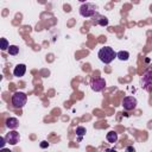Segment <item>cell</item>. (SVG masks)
I'll list each match as a JSON object with an SVG mask.
<instances>
[{
  "mask_svg": "<svg viewBox=\"0 0 152 152\" xmlns=\"http://www.w3.org/2000/svg\"><path fill=\"white\" fill-rule=\"evenodd\" d=\"M97 57L99 59L104 63V64H109L110 62H113V59L116 57V52L110 48V46H104L101 48L97 52Z\"/></svg>",
  "mask_w": 152,
  "mask_h": 152,
  "instance_id": "cell-1",
  "label": "cell"
},
{
  "mask_svg": "<svg viewBox=\"0 0 152 152\" xmlns=\"http://www.w3.org/2000/svg\"><path fill=\"white\" fill-rule=\"evenodd\" d=\"M140 84L141 88L146 91H152V66L145 70V72L140 77Z\"/></svg>",
  "mask_w": 152,
  "mask_h": 152,
  "instance_id": "cell-2",
  "label": "cell"
},
{
  "mask_svg": "<svg viewBox=\"0 0 152 152\" xmlns=\"http://www.w3.org/2000/svg\"><path fill=\"white\" fill-rule=\"evenodd\" d=\"M27 95L23 91H17L12 95V104L14 108H23L26 104Z\"/></svg>",
  "mask_w": 152,
  "mask_h": 152,
  "instance_id": "cell-3",
  "label": "cell"
},
{
  "mask_svg": "<svg viewBox=\"0 0 152 152\" xmlns=\"http://www.w3.org/2000/svg\"><path fill=\"white\" fill-rule=\"evenodd\" d=\"M96 13V6L90 2H84L80 7V14L84 18H90Z\"/></svg>",
  "mask_w": 152,
  "mask_h": 152,
  "instance_id": "cell-4",
  "label": "cell"
},
{
  "mask_svg": "<svg viewBox=\"0 0 152 152\" xmlns=\"http://www.w3.org/2000/svg\"><path fill=\"white\" fill-rule=\"evenodd\" d=\"M104 87H106V81H104V78H101V77H99V78H93L91 82H90V88H91L94 91H101V90L104 89Z\"/></svg>",
  "mask_w": 152,
  "mask_h": 152,
  "instance_id": "cell-5",
  "label": "cell"
},
{
  "mask_svg": "<svg viewBox=\"0 0 152 152\" xmlns=\"http://www.w3.org/2000/svg\"><path fill=\"white\" fill-rule=\"evenodd\" d=\"M138 102H137V99L134 96H126L124 100H122V107L124 109L126 110H132L137 107Z\"/></svg>",
  "mask_w": 152,
  "mask_h": 152,
  "instance_id": "cell-6",
  "label": "cell"
},
{
  "mask_svg": "<svg viewBox=\"0 0 152 152\" xmlns=\"http://www.w3.org/2000/svg\"><path fill=\"white\" fill-rule=\"evenodd\" d=\"M93 18V20H91V24L93 25H100V26H107L108 25V18L107 17H104V15H101V14H99L97 12L91 17Z\"/></svg>",
  "mask_w": 152,
  "mask_h": 152,
  "instance_id": "cell-7",
  "label": "cell"
},
{
  "mask_svg": "<svg viewBox=\"0 0 152 152\" xmlns=\"http://www.w3.org/2000/svg\"><path fill=\"white\" fill-rule=\"evenodd\" d=\"M5 139H6V142L10 144V145H17L20 140V135L17 131H11L10 133H7L5 135Z\"/></svg>",
  "mask_w": 152,
  "mask_h": 152,
  "instance_id": "cell-8",
  "label": "cell"
},
{
  "mask_svg": "<svg viewBox=\"0 0 152 152\" xmlns=\"http://www.w3.org/2000/svg\"><path fill=\"white\" fill-rule=\"evenodd\" d=\"M25 72H26V65L25 64H18V65H15V68L13 70V75L15 77H21L25 75Z\"/></svg>",
  "mask_w": 152,
  "mask_h": 152,
  "instance_id": "cell-9",
  "label": "cell"
},
{
  "mask_svg": "<svg viewBox=\"0 0 152 152\" xmlns=\"http://www.w3.org/2000/svg\"><path fill=\"white\" fill-rule=\"evenodd\" d=\"M6 126L10 129H15L19 127V120L17 118H8L6 120Z\"/></svg>",
  "mask_w": 152,
  "mask_h": 152,
  "instance_id": "cell-10",
  "label": "cell"
},
{
  "mask_svg": "<svg viewBox=\"0 0 152 152\" xmlns=\"http://www.w3.org/2000/svg\"><path fill=\"white\" fill-rule=\"evenodd\" d=\"M106 138H107L108 142L114 144V142H116V141H118V133H116L115 131H110V132H108V133H107Z\"/></svg>",
  "mask_w": 152,
  "mask_h": 152,
  "instance_id": "cell-11",
  "label": "cell"
},
{
  "mask_svg": "<svg viewBox=\"0 0 152 152\" xmlns=\"http://www.w3.org/2000/svg\"><path fill=\"white\" fill-rule=\"evenodd\" d=\"M116 57L120 61H127L129 58V52H127V51H119L116 53Z\"/></svg>",
  "mask_w": 152,
  "mask_h": 152,
  "instance_id": "cell-12",
  "label": "cell"
},
{
  "mask_svg": "<svg viewBox=\"0 0 152 152\" xmlns=\"http://www.w3.org/2000/svg\"><path fill=\"white\" fill-rule=\"evenodd\" d=\"M7 51H8V53H10V55L15 56V55H18V53H19V48H18L17 45H10Z\"/></svg>",
  "mask_w": 152,
  "mask_h": 152,
  "instance_id": "cell-13",
  "label": "cell"
},
{
  "mask_svg": "<svg viewBox=\"0 0 152 152\" xmlns=\"http://www.w3.org/2000/svg\"><path fill=\"white\" fill-rule=\"evenodd\" d=\"M86 128L83 127V126H78L77 128H76V134L78 135V140H82V137L86 134Z\"/></svg>",
  "mask_w": 152,
  "mask_h": 152,
  "instance_id": "cell-14",
  "label": "cell"
},
{
  "mask_svg": "<svg viewBox=\"0 0 152 152\" xmlns=\"http://www.w3.org/2000/svg\"><path fill=\"white\" fill-rule=\"evenodd\" d=\"M8 46H10V44H8L7 39H6V38H1V50H2V51L8 50Z\"/></svg>",
  "mask_w": 152,
  "mask_h": 152,
  "instance_id": "cell-15",
  "label": "cell"
},
{
  "mask_svg": "<svg viewBox=\"0 0 152 152\" xmlns=\"http://www.w3.org/2000/svg\"><path fill=\"white\" fill-rule=\"evenodd\" d=\"M48 146H49V142H46V141H42L40 142V147L42 148H46Z\"/></svg>",
  "mask_w": 152,
  "mask_h": 152,
  "instance_id": "cell-16",
  "label": "cell"
},
{
  "mask_svg": "<svg viewBox=\"0 0 152 152\" xmlns=\"http://www.w3.org/2000/svg\"><path fill=\"white\" fill-rule=\"evenodd\" d=\"M5 144H6V139H5V137H2V138H1V144H0V147H1V148H4Z\"/></svg>",
  "mask_w": 152,
  "mask_h": 152,
  "instance_id": "cell-17",
  "label": "cell"
},
{
  "mask_svg": "<svg viewBox=\"0 0 152 152\" xmlns=\"http://www.w3.org/2000/svg\"><path fill=\"white\" fill-rule=\"evenodd\" d=\"M126 151H133V152H134V147L128 146V147H126Z\"/></svg>",
  "mask_w": 152,
  "mask_h": 152,
  "instance_id": "cell-18",
  "label": "cell"
},
{
  "mask_svg": "<svg viewBox=\"0 0 152 152\" xmlns=\"http://www.w3.org/2000/svg\"><path fill=\"white\" fill-rule=\"evenodd\" d=\"M78 1H81V2H86L87 0H78Z\"/></svg>",
  "mask_w": 152,
  "mask_h": 152,
  "instance_id": "cell-19",
  "label": "cell"
}]
</instances>
